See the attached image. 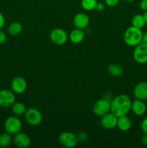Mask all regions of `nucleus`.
<instances>
[{
  "label": "nucleus",
  "instance_id": "c756f323",
  "mask_svg": "<svg viewBox=\"0 0 147 148\" xmlns=\"http://www.w3.org/2000/svg\"><path fill=\"white\" fill-rule=\"evenodd\" d=\"M4 25H5V18H4L2 13L0 12V30H1L4 27Z\"/></svg>",
  "mask_w": 147,
  "mask_h": 148
},
{
  "label": "nucleus",
  "instance_id": "f257e3e1",
  "mask_svg": "<svg viewBox=\"0 0 147 148\" xmlns=\"http://www.w3.org/2000/svg\"><path fill=\"white\" fill-rule=\"evenodd\" d=\"M131 104L132 101L128 95H118L110 101V112L118 117L127 115L131 110Z\"/></svg>",
  "mask_w": 147,
  "mask_h": 148
},
{
  "label": "nucleus",
  "instance_id": "7ed1b4c3",
  "mask_svg": "<svg viewBox=\"0 0 147 148\" xmlns=\"http://www.w3.org/2000/svg\"><path fill=\"white\" fill-rule=\"evenodd\" d=\"M22 128V121L17 116H12L8 117L4 121V130L10 134H16L21 132Z\"/></svg>",
  "mask_w": 147,
  "mask_h": 148
},
{
  "label": "nucleus",
  "instance_id": "412c9836",
  "mask_svg": "<svg viewBox=\"0 0 147 148\" xmlns=\"http://www.w3.org/2000/svg\"><path fill=\"white\" fill-rule=\"evenodd\" d=\"M131 23H132V26H134L138 28L142 29L143 27L145 26L146 23L144 20L143 14H135L133 17L132 20H131Z\"/></svg>",
  "mask_w": 147,
  "mask_h": 148
},
{
  "label": "nucleus",
  "instance_id": "bb28decb",
  "mask_svg": "<svg viewBox=\"0 0 147 148\" xmlns=\"http://www.w3.org/2000/svg\"><path fill=\"white\" fill-rule=\"evenodd\" d=\"M7 40V36H6L5 33L0 30V44H3Z\"/></svg>",
  "mask_w": 147,
  "mask_h": 148
},
{
  "label": "nucleus",
  "instance_id": "ddd939ff",
  "mask_svg": "<svg viewBox=\"0 0 147 148\" xmlns=\"http://www.w3.org/2000/svg\"><path fill=\"white\" fill-rule=\"evenodd\" d=\"M73 23L76 28L84 30V29L86 28L89 25V17L85 13L79 12L74 16Z\"/></svg>",
  "mask_w": 147,
  "mask_h": 148
},
{
  "label": "nucleus",
  "instance_id": "39448f33",
  "mask_svg": "<svg viewBox=\"0 0 147 148\" xmlns=\"http://www.w3.org/2000/svg\"><path fill=\"white\" fill-rule=\"evenodd\" d=\"M92 111L95 115L102 117V116L110 112V101L106 98L98 100L94 103Z\"/></svg>",
  "mask_w": 147,
  "mask_h": 148
},
{
  "label": "nucleus",
  "instance_id": "f03ea898",
  "mask_svg": "<svg viewBox=\"0 0 147 148\" xmlns=\"http://www.w3.org/2000/svg\"><path fill=\"white\" fill-rule=\"evenodd\" d=\"M142 36L141 29L131 26L128 27L124 33V41L128 46L135 47L141 43Z\"/></svg>",
  "mask_w": 147,
  "mask_h": 148
},
{
  "label": "nucleus",
  "instance_id": "f3484780",
  "mask_svg": "<svg viewBox=\"0 0 147 148\" xmlns=\"http://www.w3.org/2000/svg\"><path fill=\"white\" fill-rule=\"evenodd\" d=\"M84 36L85 35L83 30L75 28L71 31L69 38L72 43L78 44V43H80L83 41L84 39Z\"/></svg>",
  "mask_w": 147,
  "mask_h": 148
},
{
  "label": "nucleus",
  "instance_id": "72a5a7b5",
  "mask_svg": "<svg viewBox=\"0 0 147 148\" xmlns=\"http://www.w3.org/2000/svg\"><path fill=\"white\" fill-rule=\"evenodd\" d=\"M123 1H127V2H132V1H135V0H123Z\"/></svg>",
  "mask_w": 147,
  "mask_h": 148
},
{
  "label": "nucleus",
  "instance_id": "2f4dec72",
  "mask_svg": "<svg viewBox=\"0 0 147 148\" xmlns=\"http://www.w3.org/2000/svg\"><path fill=\"white\" fill-rule=\"evenodd\" d=\"M141 43H145V44H147V31L146 32V33H143L142 40H141Z\"/></svg>",
  "mask_w": 147,
  "mask_h": 148
},
{
  "label": "nucleus",
  "instance_id": "aec40b11",
  "mask_svg": "<svg viewBox=\"0 0 147 148\" xmlns=\"http://www.w3.org/2000/svg\"><path fill=\"white\" fill-rule=\"evenodd\" d=\"M22 25L18 22L12 23L8 27V33L11 36H18L22 33Z\"/></svg>",
  "mask_w": 147,
  "mask_h": 148
},
{
  "label": "nucleus",
  "instance_id": "1a4fd4ad",
  "mask_svg": "<svg viewBox=\"0 0 147 148\" xmlns=\"http://www.w3.org/2000/svg\"><path fill=\"white\" fill-rule=\"evenodd\" d=\"M50 38L54 44L62 46L68 40V35L64 30L61 28L53 29L50 33Z\"/></svg>",
  "mask_w": 147,
  "mask_h": 148
},
{
  "label": "nucleus",
  "instance_id": "6e6552de",
  "mask_svg": "<svg viewBox=\"0 0 147 148\" xmlns=\"http://www.w3.org/2000/svg\"><path fill=\"white\" fill-rule=\"evenodd\" d=\"M133 56L137 63L141 64L147 63V44L141 43L135 46Z\"/></svg>",
  "mask_w": 147,
  "mask_h": 148
},
{
  "label": "nucleus",
  "instance_id": "473e14b6",
  "mask_svg": "<svg viewBox=\"0 0 147 148\" xmlns=\"http://www.w3.org/2000/svg\"><path fill=\"white\" fill-rule=\"evenodd\" d=\"M143 17H144V20H145L146 25H147V11L144 12V13L143 14Z\"/></svg>",
  "mask_w": 147,
  "mask_h": 148
},
{
  "label": "nucleus",
  "instance_id": "423d86ee",
  "mask_svg": "<svg viewBox=\"0 0 147 148\" xmlns=\"http://www.w3.org/2000/svg\"><path fill=\"white\" fill-rule=\"evenodd\" d=\"M15 95L12 90L7 89L0 90V106L2 108L11 107L15 102Z\"/></svg>",
  "mask_w": 147,
  "mask_h": 148
},
{
  "label": "nucleus",
  "instance_id": "6ab92c4d",
  "mask_svg": "<svg viewBox=\"0 0 147 148\" xmlns=\"http://www.w3.org/2000/svg\"><path fill=\"white\" fill-rule=\"evenodd\" d=\"M11 107L12 113L17 116L24 115L26 111H27V108H26L24 104L21 102H14V103Z\"/></svg>",
  "mask_w": 147,
  "mask_h": 148
},
{
  "label": "nucleus",
  "instance_id": "9d476101",
  "mask_svg": "<svg viewBox=\"0 0 147 148\" xmlns=\"http://www.w3.org/2000/svg\"><path fill=\"white\" fill-rule=\"evenodd\" d=\"M27 88V81L22 77H16L11 82L12 90L16 94L23 93L25 92Z\"/></svg>",
  "mask_w": 147,
  "mask_h": 148
},
{
  "label": "nucleus",
  "instance_id": "0eeeda50",
  "mask_svg": "<svg viewBox=\"0 0 147 148\" xmlns=\"http://www.w3.org/2000/svg\"><path fill=\"white\" fill-rule=\"evenodd\" d=\"M59 141L63 147L66 148L76 147L78 143L76 135L70 132H64L61 133L59 137Z\"/></svg>",
  "mask_w": 147,
  "mask_h": 148
},
{
  "label": "nucleus",
  "instance_id": "dca6fc26",
  "mask_svg": "<svg viewBox=\"0 0 147 148\" xmlns=\"http://www.w3.org/2000/svg\"><path fill=\"white\" fill-rule=\"evenodd\" d=\"M132 126L131 120L127 115L122 116L118 118V123L117 127L122 132H128Z\"/></svg>",
  "mask_w": 147,
  "mask_h": 148
},
{
  "label": "nucleus",
  "instance_id": "f8f14e48",
  "mask_svg": "<svg viewBox=\"0 0 147 148\" xmlns=\"http://www.w3.org/2000/svg\"><path fill=\"white\" fill-rule=\"evenodd\" d=\"M13 142L17 147L20 148H27L30 145L31 140L30 137L25 133L20 132L14 134Z\"/></svg>",
  "mask_w": 147,
  "mask_h": 148
},
{
  "label": "nucleus",
  "instance_id": "7c9ffc66",
  "mask_svg": "<svg viewBox=\"0 0 147 148\" xmlns=\"http://www.w3.org/2000/svg\"><path fill=\"white\" fill-rule=\"evenodd\" d=\"M141 143L145 147H147V134H144V135L141 137Z\"/></svg>",
  "mask_w": 147,
  "mask_h": 148
},
{
  "label": "nucleus",
  "instance_id": "4468645a",
  "mask_svg": "<svg viewBox=\"0 0 147 148\" xmlns=\"http://www.w3.org/2000/svg\"><path fill=\"white\" fill-rule=\"evenodd\" d=\"M133 95L136 99L147 100V82H141L137 84L133 90Z\"/></svg>",
  "mask_w": 147,
  "mask_h": 148
},
{
  "label": "nucleus",
  "instance_id": "a878e982",
  "mask_svg": "<svg viewBox=\"0 0 147 148\" xmlns=\"http://www.w3.org/2000/svg\"><path fill=\"white\" fill-rule=\"evenodd\" d=\"M141 128L144 134H147V117L144 119L141 124Z\"/></svg>",
  "mask_w": 147,
  "mask_h": 148
},
{
  "label": "nucleus",
  "instance_id": "2eb2a0df",
  "mask_svg": "<svg viewBox=\"0 0 147 148\" xmlns=\"http://www.w3.org/2000/svg\"><path fill=\"white\" fill-rule=\"evenodd\" d=\"M131 110L133 114L136 116H143L146 111V106L144 101L136 99L132 101L131 104Z\"/></svg>",
  "mask_w": 147,
  "mask_h": 148
},
{
  "label": "nucleus",
  "instance_id": "cd10ccee",
  "mask_svg": "<svg viewBox=\"0 0 147 148\" xmlns=\"http://www.w3.org/2000/svg\"><path fill=\"white\" fill-rule=\"evenodd\" d=\"M139 7L143 11H147V0H141L140 2Z\"/></svg>",
  "mask_w": 147,
  "mask_h": 148
},
{
  "label": "nucleus",
  "instance_id": "a211bd4d",
  "mask_svg": "<svg viewBox=\"0 0 147 148\" xmlns=\"http://www.w3.org/2000/svg\"><path fill=\"white\" fill-rule=\"evenodd\" d=\"M108 71L112 77H120L123 74V68L118 64H111L108 66Z\"/></svg>",
  "mask_w": 147,
  "mask_h": 148
},
{
  "label": "nucleus",
  "instance_id": "c85d7f7f",
  "mask_svg": "<svg viewBox=\"0 0 147 148\" xmlns=\"http://www.w3.org/2000/svg\"><path fill=\"white\" fill-rule=\"evenodd\" d=\"M105 5L104 3L97 2L95 10H97V11H99V12H102V11H104V10H105Z\"/></svg>",
  "mask_w": 147,
  "mask_h": 148
},
{
  "label": "nucleus",
  "instance_id": "393cba45",
  "mask_svg": "<svg viewBox=\"0 0 147 148\" xmlns=\"http://www.w3.org/2000/svg\"><path fill=\"white\" fill-rule=\"evenodd\" d=\"M120 0H105V4L110 7H114L118 5Z\"/></svg>",
  "mask_w": 147,
  "mask_h": 148
},
{
  "label": "nucleus",
  "instance_id": "b1692460",
  "mask_svg": "<svg viewBox=\"0 0 147 148\" xmlns=\"http://www.w3.org/2000/svg\"><path fill=\"white\" fill-rule=\"evenodd\" d=\"M76 137H77L78 143H85V142L87 141V140H88L87 134L84 132L79 133L78 135H76Z\"/></svg>",
  "mask_w": 147,
  "mask_h": 148
},
{
  "label": "nucleus",
  "instance_id": "9b49d317",
  "mask_svg": "<svg viewBox=\"0 0 147 148\" xmlns=\"http://www.w3.org/2000/svg\"><path fill=\"white\" fill-rule=\"evenodd\" d=\"M118 118V117L114 115L112 113H108L102 116L101 125L105 130H112V129L117 127Z\"/></svg>",
  "mask_w": 147,
  "mask_h": 148
},
{
  "label": "nucleus",
  "instance_id": "4be33fe9",
  "mask_svg": "<svg viewBox=\"0 0 147 148\" xmlns=\"http://www.w3.org/2000/svg\"><path fill=\"white\" fill-rule=\"evenodd\" d=\"M12 134L6 132L0 134V147H7L10 145L12 141Z\"/></svg>",
  "mask_w": 147,
  "mask_h": 148
},
{
  "label": "nucleus",
  "instance_id": "5701e85b",
  "mask_svg": "<svg viewBox=\"0 0 147 148\" xmlns=\"http://www.w3.org/2000/svg\"><path fill=\"white\" fill-rule=\"evenodd\" d=\"M97 2V0H82L81 5L86 11H92L95 10Z\"/></svg>",
  "mask_w": 147,
  "mask_h": 148
},
{
  "label": "nucleus",
  "instance_id": "20e7f679",
  "mask_svg": "<svg viewBox=\"0 0 147 148\" xmlns=\"http://www.w3.org/2000/svg\"><path fill=\"white\" fill-rule=\"evenodd\" d=\"M24 118L26 121L30 125L33 127H37L41 124L43 121V116L41 112L37 108H30L27 109L24 114Z\"/></svg>",
  "mask_w": 147,
  "mask_h": 148
}]
</instances>
